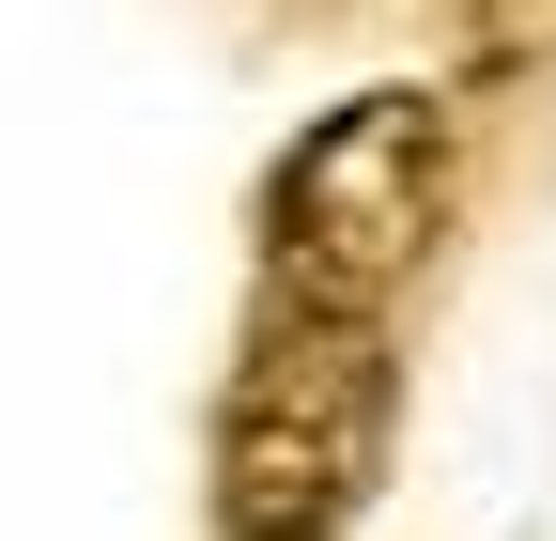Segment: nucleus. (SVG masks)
<instances>
[{"label":"nucleus","instance_id":"nucleus-1","mask_svg":"<svg viewBox=\"0 0 556 541\" xmlns=\"http://www.w3.org/2000/svg\"><path fill=\"white\" fill-rule=\"evenodd\" d=\"M448 186H464V140H448V93H340L294 155L263 171V310L294 325H387L417 294V263L448 248Z\"/></svg>","mask_w":556,"mask_h":541},{"label":"nucleus","instance_id":"nucleus-2","mask_svg":"<svg viewBox=\"0 0 556 541\" xmlns=\"http://www.w3.org/2000/svg\"><path fill=\"white\" fill-rule=\"evenodd\" d=\"M402 356L387 325H294L263 310L217 387V541H340L387 480Z\"/></svg>","mask_w":556,"mask_h":541}]
</instances>
